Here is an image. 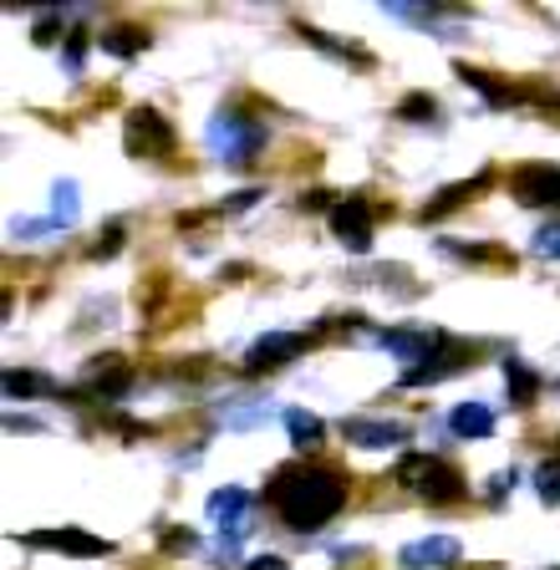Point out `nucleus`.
<instances>
[{
  "label": "nucleus",
  "instance_id": "1",
  "mask_svg": "<svg viewBox=\"0 0 560 570\" xmlns=\"http://www.w3.org/2000/svg\"><path fill=\"white\" fill-rule=\"evenodd\" d=\"M271 504L291 530H301V534L322 530V524L346 504V479L336 474V469H322V463H291V469L275 474Z\"/></svg>",
  "mask_w": 560,
  "mask_h": 570
},
{
  "label": "nucleus",
  "instance_id": "2",
  "mask_svg": "<svg viewBox=\"0 0 560 570\" xmlns=\"http://www.w3.org/2000/svg\"><path fill=\"white\" fill-rule=\"evenodd\" d=\"M397 484L407 494L429 499V504H453V499H464V474L453 469V463L433 459V453H403L397 459Z\"/></svg>",
  "mask_w": 560,
  "mask_h": 570
},
{
  "label": "nucleus",
  "instance_id": "3",
  "mask_svg": "<svg viewBox=\"0 0 560 570\" xmlns=\"http://www.w3.org/2000/svg\"><path fill=\"white\" fill-rule=\"evenodd\" d=\"M122 148H128L132 158H168L174 154V128H168L164 112L138 107V112H128V122H122Z\"/></svg>",
  "mask_w": 560,
  "mask_h": 570
},
{
  "label": "nucleus",
  "instance_id": "4",
  "mask_svg": "<svg viewBox=\"0 0 560 570\" xmlns=\"http://www.w3.org/2000/svg\"><path fill=\"white\" fill-rule=\"evenodd\" d=\"M510 194L530 209H560V168L556 164H524L510 174Z\"/></svg>",
  "mask_w": 560,
  "mask_h": 570
},
{
  "label": "nucleus",
  "instance_id": "5",
  "mask_svg": "<svg viewBox=\"0 0 560 570\" xmlns=\"http://www.w3.org/2000/svg\"><path fill=\"white\" fill-rule=\"evenodd\" d=\"M332 235L342 239L346 249H372V204L367 199H342V204H332Z\"/></svg>",
  "mask_w": 560,
  "mask_h": 570
},
{
  "label": "nucleus",
  "instance_id": "6",
  "mask_svg": "<svg viewBox=\"0 0 560 570\" xmlns=\"http://www.w3.org/2000/svg\"><path fill=\"white\" fill-rule=\"evenodd\" d=\"M301 352H306V336H296V332H271L265 342L250 346V356H245V372H275V367H286V362H296Z\"/></svg>",
  "mask_w": 560,
  "mask_h": 570
},
{
  "label": "nucleus",
  "instance_id": "7",
  "mask_svg": "<svg viewBox=\"0 0 560 570\" xmlns=\"http://www.w3.org/2000/svg\"><path fill=\"white\" fill-rule=\"evenodd\" d=\"M128 387H132V367L122 356H97L92 367H87V392L102 397V403H108V397H122Z\"/></svg>",
  "mask_w": 560,
  "mask_h": 570
},
{
  "label": "nucleus",
  "instance_id": "8",
  "mask_svg": "<svg viewBox=\"0 0 560 570\" xmlns=\"http://www.w3.org/2000/svg\"><path fill=\"white\" fill-rule=\"evenodd\" d=\"M342 439L357 443V449H393V443H403V428L397 423H372V417H346Z\"/></svg>",
  "mask_w": 560,
  "mask_h": 570
},
{
  "label": "nucleus",
  "instance_id": "9",
  "mask_svg": "<svg viewBox=\"0 0 560 570\" xmlns=\"http://www.w3.org/2000/svg\"><path fill=\"white\" fill-rule=\"evenodd\" d=\"M459 367H464V352L443 342L433 356H423L417 367L403 372V387H423V382H439V377H449V372H459Z\"/></svg>",
  "mask_w": 560,
  "mask_h": 570
},
{
  "label": "nucleus",
  "instance_id": "10",
  "mask_svg": "<svg viewBox=\"0 0 560 570\" xmlns=\"http://www.w3.org/2000/svg\"><path fill=\"white\" fill-rule=\"evenodd\" d=\"M26 546H51V550H72V556H108V540L82 530H41V534H26Z\"/></svg>",
  "mask_w": 560,
  "mask_h": 570
},
{
  "label": "nucleus",
  "instance_id": "11",
  "mask_svg": "<svg viewBox=\"0 0 560 570\" xmlns=\"http://www.w3.org/2000/svg\"><path fill=\"white\" fill-rule=\"evenodd\" d=\"M453 560H459V540H449V534H433V540H417V546L403 550V566H407V570L453 566Z\"/></svg>",
  "mask_w": 560,
  "mask_h": 570
},
{
  "label": "nucleus",
  "instance_id": "12",
  "mask_svg": "<svg viewBox=\"0 0 560 570\" xmlns=\"http://www.w3.org/2000/svg\"><path fill=\"white\" fill-rule=\"evenodd\" d=\"M449 423L459 439H489V433H494V413H489L484 403H459Z\"/></svg>",
  "mask_w": 560,
  "mask_h": 570
},
{
  "label": "nucleus",
  "instance_id": "13",
  "mask_svg": "<svg viewBox=\"0 0 560 570\" xmlns=\"http://www.w3.org/2000/svg\"><path fill=\"white\" fill-rule=\"evenodd\" d=\"M504 387H510V403L514 407H530L540 397V377L524 367L520 356H510V362H504Z\"/></svg>",
  "mask_w": 560,
  "mask_h": 570
},
{
  "label": "nucleus",
  "instance_id": "14",
  "mask_svg": "<svg viewBox=\"0 0 560 570\" xmlns=\"http://www.w3.org/2000/svg\"><path fill=\"white\" fill-rule=\"evenodd\" d=\"M286 428H291V443H296L301 453H311V449H322V439H326V428H322V417L316 413H286Z\"/></svg>",
  "mask_w": 560,
  "mask_h": 570
},
{
  "label": "nucleus",
  "instance_id": "15",
  "mask_svg": "<svg viewBox=\"0 0 560 570\" xmlns=\"http://www.w3.org/2000/svg\"><path fill=\"white\" fill-rule=\"evenodd\" d=\"M97 41H102V51H112V57H138V51L148 47V31H138V26H112V31H102Z\"/></svg>",
  "mask_w": 560,
  "mask_h": 570
},
{
  "label": "nucleus",
  "instance_id": "16",
  "mask_svg": "<svg viewBox=\"0 0 560 570\" xmlns=\"http://www.w3.org/2000/svg\"><path fill=\"white\" fill-rule=\"evenodd\" d=\"M484 184H489V178H484V174H479V178H469V184H449V189H443V194H439V199H433V204H429V209H423V219H439V214L459 209V204H464V199H469V194H479V189H484Z\"/></svg>",
  "mask_w": 560,
  "mask_h": 570
},
{
  "label": "nucleus",
  "instance_id": "17",
  "mask_svg": "<svg viewBox=\"0 0 560 570\" xmlns=\"http://www.w3.org/2000/svg\"><path fill=\"white\" fill-rule=\"evenodd\" d=\"M245 504H250V494H245V489H219V494L209 499V514H219L225 524H239Z\"/></svg>",
  "mask_w": 560,
  "mask_h": 570
},
{
  "label": "nucleus",
  "instance_id": "18",
  "mask_svg": "<svg viewBox=\"0 0 560 570\" xmlns=\"http://www.w3.org/2000/svg\"><path fill=\"white\" fill-rule=\"evenodd\" d=\"M433 112H439V102H433L429 92H407L403 102H397V118L403 122H433Z\"/></svg>",
  "mask_w": 560,
  "mask_h": 570
},
{
  "label": "nucleus",
  "instance_id": "19",
  "mask_svg": "<svg viewBox=\"0 0 560 570\" xmlns=\"http://www.w3.org/2000/svg\"><path fill=\"white\" fill-rule=\"evenodd\" d=\"M536 489H540V499L546 504H560V459H546L536 469Z\"/></svg>",
  "mask_w": 560,
  "mask_h": 570
},
{
  "label": "nucleus",
  "instance_id": "20",
  "mask_svg": "<svg viewBox=\"0 0 560 570\" xmlns=\"http://www.w3.org/2000/svg\"><path fill=\"white\" fill-rule=\"evenodd\" d=\"M6 392L11 397H31V392H51V382L37 377V372H6Z\"/></svg>",
  "mask_w": 560,
  "mask_h": 570
},
{
  "label": "nucleus",
  "instance_id": "21",
  "mask_svg": "<svg viewBox=\"0 0 560 570\" xmlns=\"http://www.w3.org/2000/svg\"><path fill=\"white\" fill-rule=\"evenodd\" d=\"M118 249H122V225H108L102 229V239L92 245V261H112Z\"/></svg>",
  "mask_w": 560,
  "mask_h": 570
},
{
  "label": "nucleus",
  "instance_id": "22",
  "mask_svg": "<svg viewBox=\"0 0 560 570\" xmlns=\"http://www.w3.org/2000/svg\"><path fill=\"white\" fill-rule=\"evenodd\" d=\"M164 550H168V556H179V550H194V530H168V534H164Z\"/></svg>",
  "mask_w": 560,
  "mask_h": 570
},
{
  "label": "nucleus",
  "instance_id": "23",
  "mask_svg": "<svg viewBox=\"0 0 560 570\" xmlns=\"http://www.w3.org/2000/svg\"><path fill=\"white\" fill-rule=\"evenodd\" d=\"M540 255H560V225H550V229H540Z\"/></svg>",
  "mask_w": 560,
  "mask_h": 570
},
{
  "label": "nucleus",
  "instance_id": "24",
  "mask_svg": "<svg viewBox=\"0 0 560 570\" xmlns=\"http://www.w3.org/2000/svg\"><path fill=\"white\" fill-rule=\"evenodd\" d=\"M245 570H291V566H286V560H281V556H255Z\"/></svg>",
  "mask_w": 560,
  "mask_h": 570
}]
</instances>
